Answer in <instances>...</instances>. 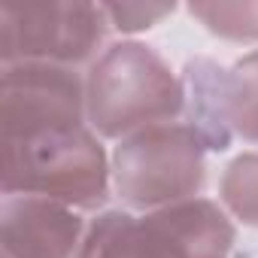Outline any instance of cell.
<instances>
[{"label":"cell","instance_id":"cell-3","mask_svg":"<svg viewBox=\"0 0 258 258\" xmlns=\"http://www.w3.org/2000/svg\"><path fill=\"white\" fill-rule=\"evenodd\" d=\"M237 228L225 207L207 198L127 213L106 210L85 228L76 258H228Z\"/></svg>","mask_w":258,"mask_h":258},{"label":"cell","instance_id":"cell-4","mask_svg":"<svg viewBox=\"0 0 258 258\" xmlns=\"http://www.w3.org/2000/svg\"><path fill=\"white\" fill-rule=\"evenodd\" d=\"M109 164L115 195L140 213L195 201L207 182V146L182 121L155 124L118 140Z\"/></svg>","mask_w":258,"mask_h":258},{"label":"cell","instance_id":"cell-11","mask_svg":"<svg viewBox=\"0 0 258 258\" xmlns=\"http://www.w3.org/2000/svg\"><path fill=\"white\" fill-rule=\"evenodd\" d=\"M188 13L213 34L231 43L258 40V4H188Z\"/></svg>","mask_w":258,"mask_h":258},{"label":"cell","instance_id":"cell-2","mask_svg":"<svg viewBox=\"0 0 258 258\" xmlns=\"http://www.w3.org/2000/svg\"><path fill=\"white\" fill-rule=\"evenodd\" d=\"M4 195H34L73 210H97L112 188V164L88 124L0 140Z\"/></svg>","mask_w":258,"mask_h":258},{"label":"cell","instance_id":"cell-7","mask_svg":"<svg viewBox=\"0 0 258 258\" xmlns=\"http://www.w3.org/2000/svg\"><path fill=\"white\" fill-rule=\"evenodd\" d=\"M85 237L79 210L34 195H7L0 207V258H76Z\"/></svg>","mask_w":258,"mask_h":258},{"label":"cell","instance_id":"cell-10","mask_svg":"<svg viewBox=\"0 0 258 258\" xmlns=\"http://www.w3.org/2000/svg\"><path fill=\"white\" fill-rule=\"evenodd\" d=\"M219 201L231 219L258 228V152H243L225 167Z\"/></svg>","mask_w":258,"mask_h":258},{"label":"cell","instance_id":"cell-5","mask_svg":"<svg viewBox=\"0 0 258 258\" xmlns=\"http://www.w3.org/2000/svg\"><path fill=\"white\" fill-rule=\"evenodd\" d=\"M106 31L109 19L100 4H7L0 7V61H40L82 70L103 55Z\"/></svg>","mask_w":258,"mask_h":258},{"label":"cell","instance_id":"cell-1","mask_svg":"<svg viewBox=\"0 0 258 258\" xmlns=\"http://www.w3.org/2000/svg\"><path fill=\"white\" fill-rule=\"evenodd\" d=\"M185 112V85L167 61L137 40H121L85 73V115L97 137L124 140Z\"/></svg>","mask_w":258,"mask_h":258},{"label":"cell","instance_id":"cell-9","mask_svg":"<svg viewBox=\"0 0 258 258\" xmlns=\"http://www.w3.org/2000/svg\"><path fill=\"white\" fill-rule=\"evenodd\" d=\"M225 121L234 137L258 146V49L225 67Z\"/></svg>","mask_w":258,"mask_h":258},{"label":"cell","instance_id":"cell-8","mask_svg":"<svg viewBox=\"0 0 258 258\" xmlns=\"http://www.w3.org/2000/svg\"><path fill=\"white\" fill-rule=\"evenodd\" d=\"M185 85V112L188 124L201 134L210 152H225L234 140L231 127L225 121V67L210 58H195L182 70Z\"/></svg>","mask_w":258,"mask_h":258},{"label":"cell","instance_id":"cell-6","mask_svg":"<svg viewBox=\"0 0 258 258\" xmlns=\"http://www.w3.org/2000/svg\"><path fill=\"white\" fill-rule=\"evenodd\" d=\"M88 124L85 76L61 64H4L0 76V140L55 127Z\"/></svg>","mask_w":258,"mask_h":258},{"label":"cell","instance_id":"cell-12","mask_svg":"<svg viewBox=\"0 0 258 258\" xmlns=\"http://www.w3.org/2000/svg\"><path fill=\"white\" fill-rule=\"evenodd\" d=\"M100 7L109 19V28H115L121 34L149 31L176 10L173 4H100Z\"/></svg>","mask_w":258,"mask_h":258}]
</instances>
